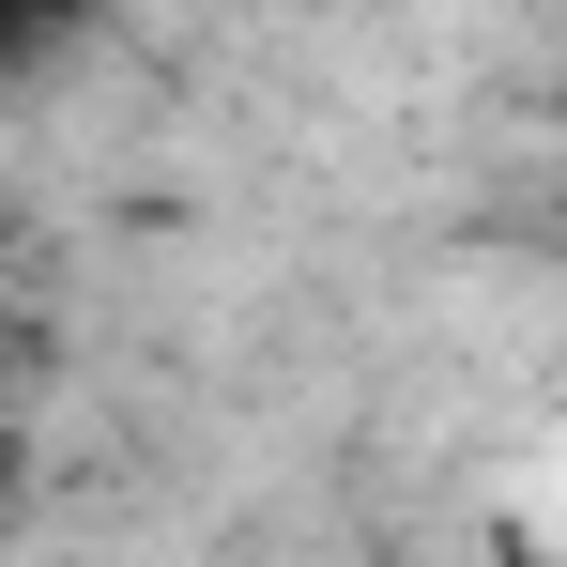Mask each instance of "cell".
I'll use <instances>...</instances> for the list:
<instances>
[{"label":"cell","mask_w":567,"mask_h":567,"mask_svg":"<svg viewBox=\"0 0 567 567\" xmlns=\"http://www.w3.org/2000/svg\"><path fill=\"white\" fill-rule=\"evenodd\" d=\"M93 16H107V0H0V78H31L47 47H78Z\"/></svg>","instance_id":"obj_1"}]
</instances>
